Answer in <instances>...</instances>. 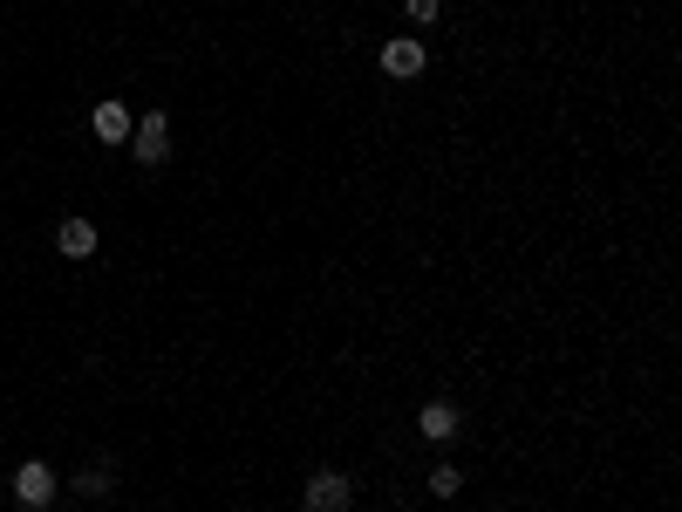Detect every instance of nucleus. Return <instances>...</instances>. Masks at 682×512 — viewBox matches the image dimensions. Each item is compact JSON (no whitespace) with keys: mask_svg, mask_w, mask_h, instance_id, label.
<instances>
[{"mask_svg":"<svg viewBox=\"0 0 682 512\" xmlns=\"http://www.w3.org/2000/svg\"><path fill=\"white\" fill-rule=\"evenodd\" d=\"M130 158H137V164H164V158H171V117H164V110H151V117L130 123Z\"/></svg>","mask_w":682,"mask_h":512,"instance_id":"f257e3e1","label":"nucleus"},{"mask_svg":"<svg viewBox=\"0 0 682 512\" xmlns=\"http://www.w3.org/2000/svg\"><path fill=\"white\" fill-rule=\"evenodd\" d=\"M348 499H355V485H348V472H335V465H321L301 492L307 512H348Z\"/></svg>","mask_w":682,"mask_h":512,"instance_id":"f03ea898","label":"nucleus"},{"mask_svg":"<svg viewBox=\"0 0 682 512\" xmlns=\"http://www.w3.org/2000/svg\"><path fill=\"white\" fill-rule=\"evenodd\" d=\"M14 499H21V506H48V499H55V472H48L41 458L14 465Z\"/></svg>","mask_w":682,"mask_h":512,"instance_id":"7ed1b4c3","label":"nucleus"},{"mask_svg":"<svg viewBox=\"0 0 682 512\" xmlns=\"http://www.w3.org/2000/svg\"><path fill=\"white\" fill-rule=\"evenodd\" d=\"M382 69H389L396 82L423 76V41H389V48H382Z\"/></svg>","mask_w":682,"mask_h":512,"instance_id":"20e7f679","label":"nucleus"},{"mask_svg":"<svg viewBox=\"0 0 682 512\" xmlns=\"http://www.w3.org/2000/svg\"><path fill=\"white\" fill-rule=\"evenodd\" d=\"M423 437H430V444H451L457 437V403H423Z\"/></svg>","mask_w":682,"mask_h":512,"instance_id":"39448f33","label":"nucleus"},{"mask_svg":"<svg viewBox=\"0 0 682 512\" xmlns=\"http://www.w3.org/2000/svg\"><path fill=\"white\" fill-rule=\"evenodd\" d=\"M130 110H123V103H96V137H103V144H130Z\"/></svg>","mask_w":682,"mask_h":512,"instance_id":"423d86ee","label":"nucleus"},{"mask_svg":"<svg viewBox=\"0 0 682 512\" xmlns=\"http://www.w3.org/2000/svg\"><path fill=\"white\" fill-rule=\"evenodd\" d=\"M55 246H62L69 260H89V253H96V226H89V219H62V233H55Z\"/></svg>","mask_w":682,"mask_h":512,"instance_id":"0eeeda50","label":"nucleus"},{"mask_svg":"<svg viewBox=\"0 0 682 512\" xmlns=\"http://www.w3.org/2000/svg\"><path fill=\"white\" fill-rule=\"evenodd\" d=\"M110 485H116V478H110V458H103V465H89V472L76 478V492H82V499H103Z\"/></svg>","mask_w":682,"mask_h":512,"instance_id":"6e6552de","label":"nucleus"},{"mask_svg":"<svg viewBox=\"0 0 682 512\" xmlns=\"http://www.w3.org/2000/svg\"><path fill=\"white\" fill-rule=\"evenodd\" d=\"M457 485H464L457 465H437V472H430V492H437V499H457Z\"/></svg>","mask_w":682,"mask_h":512,"instance_id":"1a4fd4ad","label":"nucleus"},{"mask_svg":"<svg viewBox=\"0 0 682 512\" xmlns=\"http://www.w3.org/2000/svg\"><path fill=\"white\" fill-rule=\"evenodd\" d=\"M403 7H410V21H417V28H430V21L444 14V0H403Z\"/></svg>","mask_w":682,"mask_h":512,"instance_id":"9d476101","label":"nucleus"},{"mask_svg":"<svg viewBox=\"0 0 682 512\" xmlns=\"http://www.w3.org/2000/svg\"><path fill=\"white\" fill-rule=\"evenodd\" d=\"M498 512H505V506H498Z\"/></svg>","mask_w":682,"mask_h":512,"instance_id":"9b49d317","label":"nucleus"}]
</instances>
